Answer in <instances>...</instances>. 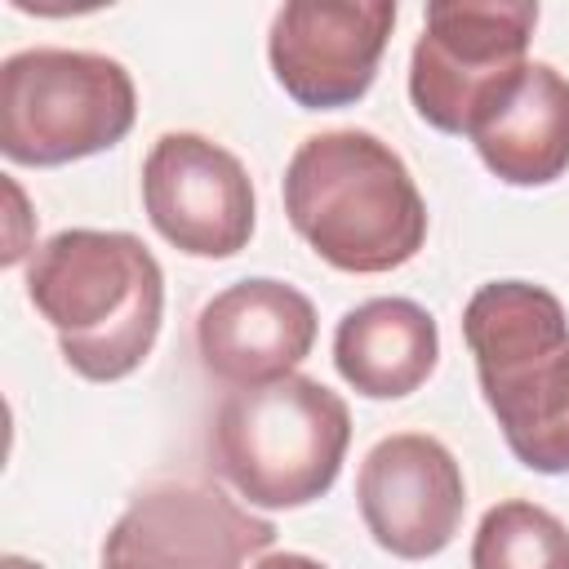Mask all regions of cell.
<instances>
[{"label":"cell","instance_id":"5bb4252c","mask_svg":"<svg viewBox=\"0 0 569 569\" xmlns=\"http://www.w3.org/2000/svg\"><path fill=\"white\" fill-rule=\"evenodd\" d=\"M471 569H569V529L547 507L507 498L480 516Z\"/></svg>","mask_w":569,"mask_h":569},{"label":"cell","instance_id":"2e32d148","mask_svg":"<svg viewBox=\"0 0 569 569\" xmlns=\"http://www.w3.org/2000/svg\"><path fill=\"white\" fill-rule=\"evenodd\" d=\"M0 569H44V565H36V560H27V556H4Z\"/></svg>","mask_w":569,"mask_h":569},{"label":"cell","instance_id":"7a4b0ae2","mask_svg":"<svg viewBox=\"0 0 569 569\" xmlns=\"http://www.w3.org/2000/svg\"><path fill=\"white\" fill-rule=\"evenodd\" d=\"M293 231L338 271L382 276L427 240V204L409 164L369 129L311 133L284 169Z\"/></svg>","mask_w":569,"mask_h":569},{"label":"cell","instance_id":"6da1fadb","mask_svg":"<svg viewBox=\"0 0 569 569\" xmlns=\"http://www.w3.org/2000/svg\"><path fill=\"white\" fill-rule=\"evenodd\" d=\"M27 298L80 378L120 382L160 338L164 271L129 231L71 227L31 253Z\"/></svg>","mask_w":569,"mask_h":569},{"label":"cell","instance_id":"4fadbf2b","mask_svg":"<svg viewBox=\"0 0 569 569\" xmlns=\"http://www.w3.org/2000/svg\"><path fill=\"white\" fill-rule=\"evenodd\" d=\"M480 396L520 467L569 476V342L480 382Z\"/></svg>","mask_w":569,"mask_h":569},{"label":"cell","instance_id":"3957f363","mask_svg":"<svg viewBox=\"0 0 569 569\" xmlns=\"http://www.w3.org/2000/svg\"><path fill=\"white\" fill-rule=\"evenodd\" d=\"M347 445V400L307 373L231 391L209 431L218 476L262 511H293L325 498L342 471Z\"/></svg>","mask_w":569,"mask_h":569},{"label":"cell","instance_id":"52a82bcc","mask_svg":"<svg viewBox=\"0 0 569 569\" xmlns=\"http://www.w3.org/2000/svg\"><path fill=\"white\" fill-rule=\"evenodd\" d=\"M151 227L191 258H236L253 236V182L240 156L204 133H160L142 160Z\"/></svg>","mask_w":569,"mask_h":569},{"label":"cell","instance_id":"9c48e42d","mask_svg":"<svg viewBox=\"0 0 569 569\" xmlns=\"http://www.w3.org/2000/svg\"><path fill=\"white\" fill-rule=\"evenodd\" d=\"M356 502L369 538L396 560L440 556L467 511V485L458 458L422 431L382 436L356 476Z\"/></svg>","mask_w":569,"mask_h":569},{"label":"cell","instance_id":"30bf717a","mask_svg":"<svg viewBox=\"0 0 569 569\" xmlns=\"http://www.w3.org/2000/svg\"><path fill=\"white\" fill-rule=\"evenodd\" d=\"M316 347V307L302 289L253 276L213 293L196 316V351L209 378L231 391L267 387L311 356Z\"/></svg>","mask_w":569,"mask_h":569},{"label":"cell","instance_id":"7c38bea8","mask_svg":"<svg viewBox=\"0 0 569 569\" xmlns=\"http://www.w3.org/2000/svg\"><path fill=\"white\" fill-rule=\"evenodd\" d=\"M440 360V329L413 298H369L333 329V365L342 382L369 400L413 396Z\"/></svg>","mask_w":569,"mask_h":569},{"label":"cell","instance_id":"277c9868","mask_svg":"<svg viewBox=\"0 0 569 569\" xmlns=\"http://www.w3.org/2000/svg\"><path fill=\"white\" fill-rule=\"evenodd\" d=\"M138 120L124 62L89 49H22L0 67V151L13 164H71L111 151Z\"/></svg>","mask_w":569,"mask_h":569},{"label":"cell","instance_id":"8992f818","mask_svg":"<svg viewBox=\"0 0 569 569\" xmlns=\"http://www.w3.org/2000/svg\"><path fill=\"white\" fill-rule=\"evenodd\" d=\"M271 542L276 525L218 485L169 480L120 511L102 542V569H244Z\"/></svg>","mask_w":569,"mask_h":569},{"label":"cell","instance_id":"8fae6325","mask_svg":"<svg viewBox=\"0 0 569 569\" xmlns=\"http://www.w3.org/2000/svg\"><path fill=\"white\" fill-rule=\"evenodd\" d=\"M485 169L507 187H547L569 169V80L551 62H525L467 124Z\"/></svg>","mask_w":569,"mask_h":569},{"label":"cell","instance_id":"9a60e30c","mask_svg":"<svg viewBox=\"0 0 569 569\" xmlns=\"http://www.w3.org/2000/svg\"><path fill=\"white\" fill-rule=\"evenodd\" d=\"M253 569H329V565H320L302 551H267V556L253 560Z\"/></svg>","mask_w":569,"mask_h":569},{"label":"cell","instance_id":"ba28073f","mask_svg":"<svg viewBox=\"0 0 569 569\" xmlns=\"http://www.w3.org/2000/svg\"><path fill=\"white\" fill-rule=\"evenodd\" d=\"M391 27V0H289L267 36L276 84L302 111L351 107L369 93Z\"/></svg>","mask_w":569,"mask_h":569},{"label":"cell","instance_id":"5b68a950","mask_svg":"<svg viewBox=\"0 0 569 569\" xmlns=\"http://www.w3.org/2000/svg\"><path fill=\"white\" fill-rule=\"evenodd\" d=\"M533 27V0H431L409 58L413 111L431 129L467 138L480 102L529 62Z\"/></svg>","mask_w":569,"mask_h":569}]
</instances>
